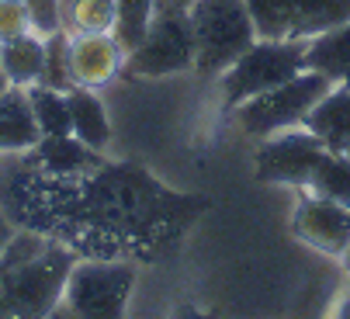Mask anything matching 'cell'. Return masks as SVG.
I'll use <instances>...</instances> for the list:
<instances>
[{
  "label": "cell",
  "mask_w": 350,
  "mask_h": 319,
  "mask_svg": "<svg viewBox=\"0 0 350 319\" xmlns=\"http://www.w3.org/2000/svg\"><path fill=\"white\" fill-rule=\"evenodd\" d=\"M77 253L38 233H14L0 253V319H42L63 302Z\"/></svg>",
  "instance_id": "6da1fadb"
},
{
  "label": "cell",
  "mask_w": 350,
  "mask_h": 319,
  "mask_svg": "<svg viewBox=\"0 0 350 319\" xmlns=\"http://www.w3.org/2000/svg\"><path fill=\"white\" fill-rule=\"evenodd\" d=\"M83 212L97 222L108 226H125V229H142L157 226L167 219H191L194 208L202 201L170 194L163 184H157L139 167H101L94 170L83 184Z\"/></svg>",
  "instance_id": "7a4b0ae2"
},
{
  "label": "cell",
  "mask_w": 350,
  "mask_h": 319,
  "mask_svg": "<svg viewBox=\"0 0 350 319\" xmlns=\"http://www.w3.org/2000/svg\"><path fill=\"white\" fill-rule=\"evenodd\" d=\"M191 28H194V73L222 77L243 52L257 42V28L243 0H194Z\"/></svg>",
  "instance_id": "3957f363"
},
{
  "label": "cell",
  "mask_w": 350,
  "mask_h": 319,
  "mask_svg": "<svg viewBox=\"0 0 350 319\" xmlns=\"http://www.w3.org/2000/svg\"><path fill=\"white\" fill-rule=\"evenodd\" d=\"M306 66V42L302 38H257L243 56L219 77L226 108H239L243 101L257 97L291 77H298Z\"/></svg>",
  "instance_id": "277c9868"
},
{
  "label": "cell",
  "mask_w": 350,
  "mask_h": 319,
  "mask_svg": "<svg viewBox=\"0 0 350 319\" xmlns=\"http://www.w3.org/2000/svg\"><path fill=\"white\" fill-rule=\"evenodd\" d=\"M333 80L316 73V70H302L298 77L257 94V97H250L243 101L236 112V122L246 136H254V139H267V136H278L284 129H298L306 122V115L316 108V101L323 94H329Z\"/></svg>",
  "instance_id": "5b68a950"
},
{
  "label": "cell",
  "mask_w": 350,
  "mask_h": 319,
  "mask_svg": "<svg viewBox=\"0 0 350 319\" xmlns=\"http://www.w3.org/2000/svg\"><path fill=\"white\" fill-rule=\"evenodd\" d=\"M132 288H135L132 264L77 260L63 292V302L80 319H125Z\"/></svg>",
  "instance_id": "8992f818"
},
{
  "label": "cell",
  "mask_w": 350,
  "mask_h": 319,
  "mask_svg": "<svg viewBox=\"0 0 350 319\" xmlns=\"http://www.w3.org/2000/svg\"><path fill=\"white\" fill-rule=\"evenodd\" d=\"M194 28L191 14H157L146 38L125 56V73L132 77H170L194 70Z\"/></svg>",
  "instance_id": "52a82bcc"
},
{
  "label": "cell",
  "mask_w": 350,
  "mask_h": 319,
  "mask_svg": "<svg viewBox=\"0 0 350 319\" xmlns=\"http://www.w3.org/2000/svg\"><path fill=\"white\" fill-rule=\"evenodd\" d=\"M326 146L309 129H284L278 136H267L257 149V181L271 184H291V188H309L312 174L326 160Z\"/></svg>",
  "instance_id": "ba28073f"
},
{
  "label": "cell",
  "mask_w": 350,
  "mask_h": 319,
  "mask_svg": "<svg viewBox=\"0 0 350 319\" xmlns=\"http://www.w3.org/2000/svg\"><path fill=\"white\" fill-rule=\"evenodd\" d=\"M291 233L309 243L312 250H323L329 257H343L347 243H350V208L306 194L295 208V219H291Z\"/></svg>",
  "instance_id": "9c48e42d"
},
{
  "label": "cell",
  "mask_w": 350,
  "mask_h": 319,
  "mask_svg": "<svg viewBox=\"0 0 350 319\" xmlns=\"http://www.w3.org/2000/svg\"><path fill=\"white\" fill-rule=\"evenodd\" d=\"M125 70V49L115 31H83L70 35V73L73 87L101 90Z\"/></svg>",
  "instance_id": "30bf717a"
},
{
  "label": "cell",
  "mask_w": 350,
  "mask_h": 319,
  "mask_svg": "<svg viewBox=\"0 0 350 319\" xmlns=\"http://www.w3.org/2000/svg\"><path fill=\"white\" fill-rule=\"evenodd\" d=\"M31 153H35V164L49 174H56V177H87V174L105 167V156L97 149H90L87 142H80L73 132L42 136Z\"/></svg>",
  "instance_id": "8fae6325"
},
{
  "label": "cell",
  "mask_w": 350,
  "mask_h": 319,
  "mask_svg": "<svg viewBox=\"0 0 350 319\" xmlns=\"http://www.w3.org/2000/svg\"><path fill=\"white\" fill-rule=\"evenodd\" d=\"M302 129H309L329 153H347L350 146V84H333L329 94L316 101Z\"/></svg>",
  "instance_id": "7c38bea8"
},
{
  "label": "cell",
  "mask_w": 350,
  "mask_h": 319,
  "mask_svg": "<svg viewBox=\"0 0 350 319\" xmlns=\"http://www.w3.org/2000/svg\"><path fill=\"white\" fill-rule=\"evenodd\" d=\"M42 139L38 122L31 115L28 90L11 87L8 94H0V153H28Z\"/></svg>",
  "instance_id": "4fadbf2b"
},
{
  "label": "cell",
  "mask_w": 350,
  "mask_h": 319,
  "mask_svg": "<svg viewBox=\"0 0 350 319\" xmlns=\"http://www.w3.org/2000/svg\"><path fill=\"white\" fill-rule=\"evenodd\" d=\"M66 104H70V132L90 149L105 153V146L111 142V122H108V108L97 97V90L73 87L66 90Z\"/></svg>",
  "instance_id": "5bb4252c"
},
{
  "label": "cell",
  "mask_w": 350,
  "mask_h": 319,
  "mask_svg": "<svg viewBox=\"0 0 350 319\" xmlns=\"http://www.w3.org/2000/svg\"><path fill=\"white\" fill-rule=\"evenodd\" d=\"M306 66L333 84H350V21L306 38Z\"/></svg>",
  "instance_id": "9a60e30c"
},
{
  "label": "cell",
  "mask_w": 350,
  "mask_h": 319,
  "mask_svg": "<svg viewBox=\"0 0 350 319\" xmlns=\"http://www.w3.org/2000/svg\"><path fill=\"white\" fill-rule=\"evenodd\" d=\"M0 63H4V73L11 80V87H35L42 80V66H45V38L28 31L21 38H11L0 45Z\"/></svg>",
  "instance_id": "2e32d148"
},
{
  "label": "cell",
  "mask_w": 350,
  "mask_h": 319,
  "mask_svg": "<svg viewBox=\"0 0 350 319\" xmlns=\"http://www.w3.org/2000/svg\"><path fill=\"white\" fill-rule=\"evenodd\" d=\"M350 21V0H291V38H312Z\"/></svg>",
  "instance_id": "e0dca14e"
},
{
  "label": "cell",
  "mask_w": 350,
  "mask_h": 319,
  "mask_svg": "<svg viewBox=\"0 0 350 319\" xmlns=\"http://www.w3.org/2000/svg\"><path fill=\"white\" fill-rule=\"evenodd\" d=\"M63 31H111L115 28V0H59Z\"/></svg>",
  "instance_id": "ac0fdd59"
},
{
  "label": "cell",
  "mask_w": 350,
  "mask_h": 319,
  "mask_svg": "<svg viewBox=\"0 0 350 319\" xmlns=\"http://www.w3.org/2000/svg\"><path fill=\"white\" fill-rule=\"evenodd\" d=\"M157 18V0H115V38L125 49V56L146 38L149 25Z\"/></svg>",
  "instance_id": "d6986e66"
},
{
  "label": "cell",
  "mask_w": 350,
  "mask_h": 319,
  "mask_svg": "<svg viewBox=\"0 0 350 319\" xmlns=\"http://www.w3.org/2000/svg\"><path fill=\"white\" fill-rule=\"evenodd\" d=\"M28 101H31V115H35L42 136H66L70 132V104H66L63 90L35 84V87H28Z\"/></svg>",
  "instance_id": "ffe728a7"
},
{
  "label": "cell",
  "mask_w": 350,
  "mask_h": 319,
  "mask_svg": "<svg viewBox=\"0 0 350 319\" xmlns=\"http://www.w3.org/2000/svg\"><path fill=\"white\" fill-rule=\"evenodd\" d=\"M309 191L316 198H326V201H336V205L350 208V160L343 153H326L319 170L312 174Z\"/></svg>",
  "instance_id": "44dd1931"
},
{
  "label": "cell",
  "mask_w": 350,
  "mask_h": 319,
  "mask_svg": "<svg viewBox=\"0 0 350 319\" xmlns=\"http://www.w3.org/2000/svg\"><path fill=\"white\" fill-rule=\"evenodd\" d=\"M42 87L53 90H73V73H70V31H53L45 35V66H42Z\"/></svg>",
  "instance_id": "7402d4cb"
},
{
  "label": "cell",
  "mask_w": 350,
  "mask_h": 319,
  "mask_svg": "<svg viewBox=\"0 0 350 319\" xmlns=\"http://www.w3.org/2000/svg\"><path fill=\"white\" fill-rule=\"evenodd\" d=\"M257 38H291V0H243Z\"/></svg>",
  "instance_id": "603a6c76"
},
{
  "label": "cell",
  "mask_w": 350,
  "mask_h": 319,
  "mask_svg": "<svg viewBox=\"0 0 350 319\" xmlns=\"http://www.w3.org/2000/svg\"><path fill=\"white\" fill-rule=\"evenodd\" d=\"M31 31V14L25 0H0V45Z\"/></svg>",
  "instance_id": "cb8c5ba5"
},
{
  "label": "cell",
  "mask_w": 350,
  "mask_h": 319,
  "mask_svg": "<svg viewBox=\"0 0 350 319\" xmlns=\"http://www.w3.org/2000/svg\"><path fill=\"white\" fill-rule=\"evenodd\" d=\"M28 4V14H31V31L35 35H53L63 28V18H59V0H25Z\"/></svg>",
  "instance_id": "d4e9b609"
},
{
  "label": "cell",
  "mask_w": 350,
  "mask_h": 319,
  "mask_svg": "<svg viewBox=\"0 0 350 319\" xmlns=\"http://www.w3.org/2000/svg\"><path fill=\"white\" fill-rule=\"evenodd\" d=\"M194 0H157V14H187Z\"/></svg>",
  "instance_id": "484cf974"
},
{
  "label": "cell",
  "mask_w": 350,
  "mask_h": 319,
  "mask_svg": "<svg viewBox=\"0 0 350 319\" xmlns=\"http://www.w3.org/2000/svg\"><path fill=\"white\" fill-rule=\"evenodd\" d=\"M18 229H14V222L4 216V212H0V253H4V246L11 243V236H14Z\"/></svg>",
  "instance_id": "4316f807"
},
{
  "label": "cell",
  "mask_w": 350,
  "mask_h": 319,
  "mask_svg": "<svg viewBox=\"0 0 350 319\" xmlns=\"http://www.w3.org/2000/svg\"><path fill=\"white\" fill-rule=\"evenodd\" d=\"M42 319H80V316H77V312H73V309H70L66 302H59L56 309H49V312H45Z\"/></svg>",
  "instance_id": "83f0119b"
},
{
  "label": "cell",
  "mask_w": 350,
  "mask_h": 319,
  "mask_svg": "<svg viewBox=\"0 0 350 319\" xmlns=\"http://www.w3.org/2000/svg\"><path fill=\"white\" fill-rule=\"evenodd\" d=\"M8 90H11V80L4 73V63H0V94H8Z\"/></svg>",
  "instance_id": "f1b7e54d"
},
{
  "label": "cell",
  "mask_w": 350,
  "mask_h": 319,
  "mask_svg": "<svg viewBox=\"0 0 350 319\" xmlns=\"http://www.w3.org/2000/svg\"><path fill=\"white\" fill-rule=\"evenodd\" d=\"M343 268L350 271V243H347V250H343Z\"/></svg>",
  "instance_id": "f546056e"
},
{
  "label": "cell",
  "mask_w": 350,
  "mask_h": 319,
  "mask_svg": "<svg viewBox=\"0 0 350 319\" xmlns=\"http://www.w3.org/2000/svg\"><path fill=\"white\" fill-rule=\"evenodd\" d=\"M343 156H347V160H350V146H347V153H343Z\"/></svg>",
  "instance_id": "4dcf8cb0"
}]
</instances>
